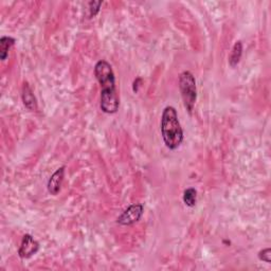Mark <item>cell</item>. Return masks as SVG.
<instances>
[{"mask_svg": "<svg viewBox=\"0 0 271 271\" xmlns=\"http://www.w3.org/2000/svg\"><path fill=\"white\" fill-rule=\"evenodd\" d=\"M161 134L164 144L169 150L178 149L183 141V131L174 107L164 108L161 118Z\"/></svg>", "mask_w": 271, "mask_h": 271, "instance_id": "1", "label": "cell"}, {"mask_svg": "<svg viewBox=\"0 0 271 271\" xmlns=\"http://www.w3.org/2000/svg\"><path fill=\"white\" fill-rule=\"evenodd\" d=\"M179 89L185 109L192 113L197 100V88L195 78L190 71H183L180 75Z\"/></svg>", "mask_w": 271, "mask_h": 271, "instance_id": "2", "label": "cell"}, {"mask_svg": "<svg viewBox=\"0 0 271 271\" xmlns=\"http://www.w3.org/2000/svg\"><path fill=\"white\" fill-rule=\"evenodd\" d=\"M94 76L102 89L116 88V79L110 64L106 61H98L94 66Z\"/></svg>", "mask_w": 271, "mask_h": 271, "instance_id": "3", "label": "cell"}, {"mask_svg": "<svg viewBox=\"0 0 271 271\" xmlns=\"http://www.w3.org/2000/svg\"><path fill=\"white\" fill-rule=\"evenodd\" d=\"M100 107H101L102 111L105 113H116L119 109V97L117 93V89H102L101 90V96H100Z\"/></svg>", "mask_w": 271, "mask_h": 271, "instance_id": "4", "label": "cell"}, {"mask_svg": "<svg viewBox=\"0 0 271 271\" xmlns=\"http://www.w3.org/2000/svg\"><path fill=\"white\" fill-rule=\"evenodd\" d=\"M143 212H144V207L142 205L140 204L132 205L118 217L117 223L122 226H132L141 219L142 215H143Z\"/></svg>", "mask_w": 271, "mask_h": 271, "instance_id": "5", "label": "cell"}, {"mask_svg": "<svg viewBox=\"0 0 271 271\" xmlns=\"http://www.w3.org/2000/svg\"><path fill=\"white\" fill-rule=\"evenodd\" d=\"M39 250L38 241L34 239V237L30 234H26L22 237V241L20 248L18 250V254L21 259H30L31 256L37 253Z\"/></svg>", "mask_w": 271, "mask_h": 271, "instance_id": "6", "label": "cell"}, {"mask_svg": "<svg viewBox=\"0 0 271 271\" xmlns=\"http://www.w3.org/2000/svg\"><path fill=\"white\" fill-rule=\"evenodd\" d=\"M64 177H65V166L60 167L50 177L47 187H48V191L51 195L55 196V195L59 194V192L61 191V188H62L63 181H64Z\"/></svg>", "mask_w": 271, "mask_h": 271, "instance_id": "7", "label": "cell"}, {"mask_svg": "<svg viewBox=\"0 0 271 271\" xmlns=\"http://www.w3.org/2000/svg\"><path fill=\"white\" fill-rule=\"evenodd\" d=\"M21 97H22V102L24 107L30 110H36L37 109V102H36V97L31 89V87L29 86V84L28 83H23L22 85V90H21Z\"/></svg>", "mask_w": 271, "mask_h": 271, "instance_id": "8", "label": "cell"}, {"mask_svg": "<svg viewBox=\"0 0 271 271\" xmlns=\"http://www.w3.org/2000/svg\"><path fill=\"white\" fill-rule=\"evenodd\" d=\"M15 44V38L10 36H3L0 38V60L3 62L7 60L9 50Z\"/></svg>", "mask_w": 271, "mask_h": 271, "instance_id": "9", "label": "cell"}, {"mask_svg": "<svg viewBox=\"0 0 271 271\" xmlns=\"http://www.w3.org/2000/svg\"><path fill=\"white\" fill-rule=\"evenodd\" d=\"M241 54H242V44L240 40H238L234 44L231 54L229 56V64L231 67L234 68L235 66H237V64L241 59Z\"/></svg>", "mask_w": 271, "mask_h": 271, "instance_id": "10", "label": "cell"}, {"mask_svg": "<svg viewBox=\"0 0 271 271\" xmlns=\"http://www.w3.org/2000/svg\"><path fill=\"white\" fill-rule=\"evenodd\" d=\"M197 202V191L193 188L187 189L183 193V203L190 208L195 207Z\"/></svg>", "mask_w": 271, "mask_h": 271, "instance_id": "11", "label": "cell"}, {"mask_svg": "<svg viewBox=\"0 0 271 271\" xmlns=\"http://www.w3.org/2000/svg\"><path fill=\"white\" fill-rule=\"evenodd\" d=\"M102 2H90L88 4L89 6V17L92 18L94 17L96 14L100 12V8L102 6Z\"/></svg>", "mask_w": 271, "mask_h": 271, "instance_id": "12", "label": "cell"}, {"mask_svg": "<svg viewBox=\"0 0 271 271\" xmlns=\"http://www.w3.org/2000/svg\"><path fill=\"white\" fill-rule=\"evenodd\" d=\"M270 255H271V249L270 248H266L262 251L259 252V259L263 262H266L268 264L271 263V260H270Z\"/></svg>", "mask_w": 271, "mask_h": 271, "instance_id": "13", "label": "cell"}]
</instances>
